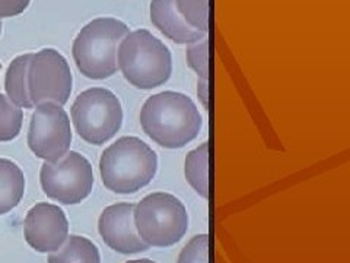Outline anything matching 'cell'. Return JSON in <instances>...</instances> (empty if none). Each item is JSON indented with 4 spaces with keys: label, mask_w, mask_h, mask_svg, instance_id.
<instances>
[{
    "label": "cell",
    "mask_w": 350,
    "mask_h": 263,
    "mask_svg": "<svg viewBox=\"0 0 350 263\" xmlns=\"http://www.w3.org/2000/svg\"><path fill=\"white\" fill-rule=\"evenodd\" d=\"M24 113L9 98L0 94V142H10L19 136Z\"/></svg>",
    "instance_id": "obj_18"
},
{
    "label": "cell",
    "mask_w": 350,
    "mask_h": 263,
    "mask_svg": "<svg viewBox=\"0 0 350 263\" xmlns=\"http://www.w3.org/2000/svg\"><path fill=\"white\" fill-rule=\"evenodd\" d=\"M150 21L163 36L175 44H191L206 37V34L191 29L178 14L175 0H152Z\"/></svg>",
    "instance_id": "obj_12"
},
{
    "label": "cell",
    "mask_w": 350,
    "mask_h": 263,
    "mask_svg": "<svg viewBox=\"0 0 350 263\" xmlns=\"http://www.w3.org/2000/svg\"><path fill=\"white\" fill-rule=\"evenodd\" d=\"M197 95L204 110H209V82L206 79H199L197 84Z\"/></svg>",
    "instance_id": "obj_22"
},
{
    "label": "cell",
    "mask_w": 350,
    "mask_h": 263,
    "mask_svg": "<svg viewBox=\"0 0 350 263\" xmlns=\"http://www.w3.org/2000/svg\"><path fill=\"white\" fill-rule=\"evenodd\" d=\"M0 36H2V21H0Z\"/></svg>",
    "instance_id": "obj_24"
},
{
    "label": "cell",
    "mask_w": 350,
    "mask_h": 263,
    "mask_svg": "<svg viewBox=\"0 0 350 263\" xmlns=\"http://www.w3.org/2000/svg\"><path fill=\"white\" fill-rule=\"evenodd\" d=\"M126 263H157V262H153L150 259H136V260H129Z\"/></svg>",
    "instance_id": "obj_23"
},
{
    "label": "cell",
    "mask_w": 350,
    "mask_h": 263,
    "mask_svg": "<svg viewBox=\"0 0 350 263\" xmlns=\"http://www.w3.org/2000/svg\"><path fill=\"white\" fill-rule=\"evenodd\" d=\"M135 206L133 203L109 205L98 219V231L104 243L122 255H136L149 249L137 234Z\"/></svg>",
    "instance_id": "obj_11"
},
{
    "label": "cell",
    "mask_w": 350,
    "mask_h": 263,
    "mask_svg": "<svg viewBox=\"0 0 350 263\" xmlns=\"http://www.w3.org/2000/svg\"><path fill=\"white\" fill-rule=\"evenodd\" d=\"M42 192L63 205H78L91 195L94 171L82 153L70 151L56 162H44L40 170Z\"/></svg>",
    "instance_id": "obj_7"
},
{
    "label": "cell",
    "mask_w": 350,
    "mask_h": 263,
    "mask_svg": "<svg viewBox=\"0 0 350 263\" xmlns=\"http://www.w3.org/2000/svg\"><path fill=\"white\" fill-rule=\"evenodd\" d=\"M31 0H0V19L21 15Z\"/></svg>",
    "instance_id": "obj_21"
},
{
    "label": "cell",
    "mask_w": 350,
    "mask_h": 263,
    "mask_svg": "<svg viewBox=\"0 0 350 263\" xmlns=\"http://www.w3.org/2000/svg\"><path fill=\"white\" fill-rule=\"evenodd\" d=\"M73 76L63 54L42 49L31 56L28 64V94L32 105L44 103L64 105L72 94Z\"/></svg>",
    "instance_id": "obj_8"
},
{
    "label": "cell",
    "mask_w": 350,
    "mask_h": 263,
    "mask_svg": "<svg viewBox=\"0 0 350 263\" xmlns=\"http://www.w3.org/2000/svg\"><path fill=\"white\" fill-rule=\"evenodd\" d=\"M184 174L189 184L204 199L209 197V144L202 145L190 151L185 157Z\"/></svg>",
    "instance_id": "obj_16"
},
{
    "label": "cell",
    "mask_w": 350,
    "mask_h": 263,
    "mask_svg": "<svg viewBox=\"0 0 350 263\" xmlns=\"http://www.w3.org/2000/svg\"><path fill=\"white\" fill-rule=\"evenodd\" d=\"M140 126L159 147L180 149L199 136L203 118L190 97L163 91L145 101L140 110Z\"/></svg>",
    "instance_id": "obj_1"
},
{
    "label": "cell",
    "mask_w": 350,
    "mask_h": 263,
    "mask_svg": "<svg viewBox=\"0 0 350 263\" xmlns=\"http://www.w3.org/2000/svg\"><path fill=\"white\" fill-rule=\"evenodd\" d=\"M177 263H209V236H194L181 250Z\"/></svg>",
    "instance_id": "obj_20"
},
{
    "label": "cell",
    "mask_w": 350,
    "mask_h": 263,
    "mask_svg": "<svg viewBox=\"0 0 350 263\" xmlns=\"http://www.w3.org/2000/svg\"><path fill=\"white\" fill-rule=\"evenodd\" d=\"M185 58H187L190 69H193L200 79H209V40L207 37L189 44Z\"/></svg>",
    "instance_id": "obj_19"
},
{
    "label": "cell",
    "mask_w": 350,
    "mask_h": 263,
    "mask_svg": "<svg viewBox=\"0 0 350 263\" xmlns=\"http://www.w3.org/2000/svg\"><path fill=\"white\" fill-rule=\"evenodd\" d=\"M0 71H2V64H0Z\"/></svg>",
    "instance_id": "obj_25"
},
{
    "label": "cell",
    "mask_w": 350,
    "mask_h": 263,
    "mask_svg": "<svg viewBox=\"0 0 350 263\" xmlns=\"http://www.w3.org/2000/svg\"><path fill=\"white\" fill-rule=\"evenodd\" d=\"M49 263H101L98 247L83 236H69L64 245L49 255Z\"/></svg>",
    "instance_id": "obj_15"
},
{
    "label": "cell",
    "mask_w": 350,
    "mask_h": 263,
    "mask_svg": "<svg viewBox=\"0 0 350 263\" xmlns=\"http://www.w3.org/2000/svg\"><path fill=\"white\" fill-rule=\"evenodd\" d=\"M157 171V152L136 136L117 139L100 160L104 186L118 195H131L146 188L155 179Z\"/></svg>",
    "instance_id": "obj_2"
},
{
    "label": "cell",
    "mask_w": 350,
    "mask_h": 263,
    "mask_svg": "<svg viewBox=\"0 0 350 263\" xmlns=\"http://www.w3.org/2000/svg\"><path fill=\"white\" fill-rule=\"evenodd\" d=\"M117 64L130 85L145 91L167 84L172 73L170 49L148 29L130 31L122 40Z\"/></svg>",
    "instance_id": "obj_3"
},
{
    "label": "cell",
    "mask_w": 350,
    "mask_h": 263,
    "mask_svg": "<svg viewBox=\"0 0 350 263\" xmlns=\"http://www.w3.org/2000/svg\"><path fill=\"white\" fill-rule=\"evenodd\" d=\"M32 53L22 54L9 64L5 76L6 97L21 108H34L28 94V64Z\"/></svg>",
    "instance_id": "obj_14"
},
{
    "label": "cell",
    "mask_w": 350,
    "mask_h": 263,
    "mask_svg": "<svg viewBox=\"0 0 350 263\" xmlns=\"http://www.w3.org/2000/svg\"><path fill=\"white\" fill-rule=\"evenodd\" d=\"M130 29L116 18H96L86 24L73 41V59L81 73L103 81L118 71L117 51Z\"/></svg>",
    "instance_id": "obj_4"
},
{
    "label": "cell",
    "mask_w": 350,
    "mask_h": 263,
    "mask_svg": "<svg viewBox=\"0 0 350 263\" xmlns=\"http://www.w3.org/2000/svg\"><path fill=\"white\" fill-rule=\"evenodd\" d=\"M25 175L16 162L0 158V215L10 212L25 195Z\"/></svg>",
    "instance_id": "obj_13"
},
{
    "label": "cell",
    "mask_w": 350,
    "mask_h": 263,
    "mask_svg": "<svg viewBox=\"0 0 350 263\" xmlns=\"http://www.w3.org/2000/svg\"><path fill=\"white\" fill-rule=\"evenodd\" d=\"M78 135L91 145H104L123 125V107L107 88H90L81 92L70 108Z\"/></svg>",
    "instance_id": "obj_6"
},
{
    "label": "cell",
    "mask_w": 350,
    "mask_h": 263,
    "mask_svg": "<svg viewBox=\"0 0 350 263\" xmlns=\"http://www.w3.org/2000/svg\"><path fill=\"white\" fill-rule=\"evenodd\" d=\"M24 237L38 253H53L69 237V221L60 206L37 203L28 211L24 221Z\"/></svg>",
    "instance_id": "obj_10"
},
{
    "label": "cell",
    "mask_w": 350,
    "mask_h": 263,
    "mask_svg": "<svg viewBox=\"0 0 350 263\" xmlns=\"http://www.w3.org/2000/svg\"><path fill=\"white\" fill-rule=\"evenodd\" d=\"M135 225L149 247H170L187 233L189 214L178 197L155 192L135 206Z\"/></svg>",
    "instance_id": "obj_5"
},
{
    "label": "cell",
    "mask_w": 350,
    "mask_h": 263,
    "mask_svg": "<svg viewBox=\"0 0 350 263\" xmlns=\"http://www.w3.org/2000/svg\"><path fill=\"white\" fill-rule=\"evenodd\" d=\"M175 8L191 29L207 34V29H209V0H175Z\"/></svg>",
    "instance_id": "obj_17"
},
{
    "label": "cell",
    "mask_w": 350,
    "mask_h": 263,
    "mask_svg": "<svg viewBox=\"0 0 350 263\" xmlns=\"http://www.w3.org/2000/svg\"><path fill=\"white\" fill-rule=\"evenodd\" d=\"M70 118L64 108L54 103L36 107L28 130V147L37 158L56 162L69 152L72 145Z\"/></svg>",
    "instance_id": "obj_9"
}]
</instances>
